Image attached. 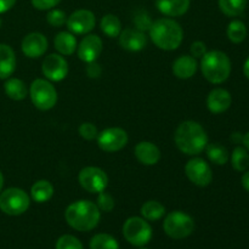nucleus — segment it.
<instances>
[{
  "label": "nucleus",
  "instance_id": "b1692460",
  "mask_svg": "<svg viewBox=\"0 0 249 249\" xmlns=\"http://www.w3.org/2000/svg\"><path fill=\"white\" fill-rule=\"evenodd\" d=\"M4 90L7 97L15 100V101H22L28 95L27 85L24 84L23 80L18 79V78H10V79H7L4 84Z\"/></svg>",
  "mask_w": 249,
  "mask_h": 249
},
{
  "label": "nucleus",
  "instance_id": "2eb2a0df",
  "mask_svg": "<svg viewBox=\"0 0 249 249\" xmlns=\"http://www.w3.org/2000/svg\"><path fill=\"white\" fill-rule=\"evenodd\" d=\"M48 39L39 32H32L27 34L21 44L22 53L29 58H38L48 50Z\"/></svg>",
  "mask_w": 249,
  "mask_h": 249
},
{
  "label": "nucleus",
  "instance_id": "49530a36",
  "mask_svg": "<svg viewBox=\"0 0 249 249\" xmlns=\"http://www.w3.org/2000/svg\"><path fill=\"white\" fill-rule=\"evenodd\" d=\"M1 24H2V21H1V18H0V28H1Z\"/></svg>",
  "mask_w": 249,
  "mask_h": 249
},
{
  "label": "nucleus",
  "instance_id": "ddd939ff",
  "mask_svg": "<svg viewBox=\"0 0 249 249\" xmlns=\"http://www.w3.org/2000/svg\"><path fill=\"white\" fill-rule=\"evenodd\" d=\"M68 31L73 34H88L95 28L96 17L94 12L87 9L75 10L68 16L67 22Z\"/></svg>",
  "mask_w": 249,
  "mask_h": 249
},
{
  "label": "nucleus",
  "instance_id": "c9c22d12",
  "mask_svg": "<svg viewBox=\"0 0 249 249\" xmlns=\"http://www.w3.org/2000/svg\"><path fill=\"white\" fill-rule=\"evenodd\" d=\"M134 23H135L136 29H139V31L145 33V31H150V27L151 24H152V19L150 18L147 12L140 11L139 14L135 15V17H134Z\"/></svg>",
  "mask_w": 249,
  "mask_h": 249
},
{
  "label": "nucleus",
  "instance_id": "0eeeda50",
  "mask_svg": "<svg viewBox=\"0 0 249 249\" xmlns=\"http://www.w3.org/2000/svg\"><path fill=\"white\" fill-rule=\"evenodd\" d=\"M163 229L169 237L174 240H182L194 232L195 221L189 214L181 211H174L165 216Z\"/></svg>",
  "mask_w": 249,
  "mask_h": 249
},
{
  "label": "nucleus",
  "instance_id": "20e7f679",
  "mask_svg": "<svg viewBox=\"0 0 249 249\" xmlns=\"http://www.w3.org/2000/svg\"><path fill=\"white\" fill-rule=\"evenodd\" d=\"M203 77L212 84H221L231 74V61L225 53L219 50L207 51L201 58Z\"/></svg>",
  "mask_w": 249,
  "mask_h": 249
},
{
  "label": "nucleus",
  "instance_id": "4be33fe9",
  "mask_svg": "<svg viewBox=\"0 0 249 249\" xmlns=\"http://www.w3.org/2000/svg\"><path fill=\"white\" fill-rule=\"evenodd\" d=\"M53 46L60 55L71 56L75 53L78 48L77 38L71 32H60L55 36Z\"/></svg>",
  "mask_w": 249,
  "mask_h": 249
},
{
  "label": "nucleus",
  "instance_id": "1a4fd4ad",
  "mask_svg": "<svg viewBox=\"0 0 249 249\" xmlns=\"http://www.w3.org/2000/svg\"><path fill=\"white\" fill-rule=\"evenodd\" d=\"M78 180L83 189L89 194H100L105 191L108 185L106 172L99 167H85L78 175Z\"/></svg>",
  "mask_w": 249,
  "mask_h": 249
},
{
  "label": "nucleus",
  "instance_id": "7ed1b4c3",
  "mask_svg": "<svg viewBox=\"0 0 249 249\" xmlns=\"http://www.w3.org/2000/svg\"><path fill=\"white\" fill-rule=\"evenodd\" d=\"M150 38L160 50H177L184 40L182 27L172 18H158L150 27Z\"/></svg>",
  "mask_w": 249,
  "mask_h": 249
},
{
  "label": "nucleus",
  "instance_id": "4468645a",
  "mask_svg": "<svg viewBox=\"0 0 249 249\" xmlns=\"http://www.w3.org/2000/svg\"><path fill=\"white\" fill-rule=\"evenodd\" d=\"M102 48H104L102 39L96 34H89V36H84L78 45V57L85 63L94 62L101 55Z\"/></svg>",
  "mask_w": 249,
  "mask_h": 249
},
{
  "label": "nucleus",
  "instance_id": "72a5a7b5",
  "mask_svg": "<svg viewBox=\"0 0 249 249\" xmlns=\"http://www.w3.org/2000/svg\"><path fill=\"white\" fill-rule=\"evenodd\" d=\"M56 249H84V247L74 236L63 235L56 242Z\"/></svg>",
  "mask_w": 249,
  "mask_h": 249
},
{
  "label": "nucleus",
  "instance_id": "a878e982",
  "mask_svg": "<svg viewBox=\"0 0 249 249\" xmlns=\"http://www.w3.org/2000/svg\"><path fill=\"white\" fill-rule=\"evenodd\" d=\"M140 213L148 221H157L165 214V207L158 201H147L141 206Z\"/></svg>",
  "mask_w": 249,
  "mask_h": 249
},
{
  "label": "nucleus",
  "instance_id": "39448f33",
  "mask_svg": "<svg viewBox=\"0 0 249 249\" xmlns=\"http://www.w3.org/2000/svg\"><path fill=\"white\" fill-rule=\"evenodd\" d=\"M32 104L40 111H49L57 104V91L48 79L33 80L29 87Z\"/></svg>",
  "mask_w": 249,
  "mask_h": 249
},
{
  "label": "nucleus",
  "instance_id": "37998d69",
  "mask_svg": "<svg viewBox=\"0 0 249 249\" xmlns=\"http://www.w3.org/2000/svg\"><path fill=\"white\" fill-rule=\"evenodd\" d=\"M243 73H245L246 78L249 79V57L246 60L245 65H243Z\"/></svg>",
  "mask_w": 249,
  "mask_h": 249
},
{
  "label": "nucleus",
  "instance_id": "7c9ffc66",
  "mask_svg": "<svg viewBox=\"0 0 249 249\" xmlns=\"http://www.w3.org/2000/svg\"><path fill=\"white\" fill-rule=\"evenodd\" d=\"M90 249H119L118 241L108 233H97L90 241Z\"/></svg>",
  "mask_w": 249,
  "mask_h": 249
},
{
  "label": "nucleus",
  "instance_id": "a211bd4d",
  "mask_svg": "<svg viewBox=\"0 0 249 249\" xmlns=\"http://www.w3.org/2000/svg\"><path fill=\"white\" fill-rule=\"evenodd\" d=\"M136 160L143 165H156L160 160V150L150 141H141L134 148Z\"/></svg>",
  "mask_w": 249,
  "mask_h": 249
},
{
  "label": "nucleus",
  "instance_id": "cd10ccee",
  "mask_svg": "<svg viewBox=\"0 0 249 249\" xmlns=\"http://www.w3.org/2000/svg\"><path fill=\"white\" fill-rule=\"evenodd\" d=\"M248 0H219L221 12L229 17H237L242 14L247 6Z\"/></svg>",
  "mask_w": 249,
  "mask_h": 249
},
{
  "label": "nucleus",
  "instance_id": "a19ab883",
  "mask_svg": "<svg viewBox=\"0 0 249 249\" xmlns=\"http://www.w3.org/2000/svg\"><path fill=\"white\" fill-rule=\"evenodd\" d=\"M241 182H242V186L246 191L249 192V172H246L245 174L242 175V179H241Z\"/></svg>",
  "mask_w": 249,
  "mask_h": 249
},
{
  "label": "nucleus",
  "instance_id": "2f4dec72",
  "mask_svg": "<svg viewBox=\"0 0 249 249\" xmlns=\"http://www.w3.org/2000/svg\"><path fill=\"white\" fill-rule=\"evenodd\" d=\"M67 18L68 16L66 15V12L60 9L49 10L48 15H46V22L50 26L56 27V28H60V27L65 26L66 22H67Z\"/></svg>",
  "mask_w": 249,
  "mask_h": 249
},
{
  "label": "nucleus",
  "instance_id": "4c0bfd02",
  "mask_svg": "<svg viewBox=\"0 0 249 249\" xmlns=\"http://www.w3.org/2000/svg\"><path fill=\"white\" fill-rule=\"evenodd\" d=\"M207 45L206 43L201 40L194 41L191 44V48H190V53H191V56H194L195 58H202L207 53Z\"/></svg>",
  "mask_w": 249,
  "mask_h": 249
},
{
  "label": "nucleus",
  "instance_id": "9b49d317",
  "mask_svg": "<svg viewBox=\"0 0 249 249\" xmlns=\"http://www.w3.org/2000/svg\"><path fill=\"white\" fill-rule=\"evenodd\" d=\"M185 173L190 181L199 187H206L211 185L213 180V172L208 163L199 157L190 160L185 165Z\"/></svg>",
  "mask_w": 249,
  "mask_h": 249
},
{
  "label": "nucleus",
  "instance_id": "ea45409f",
  "mask_svg": "<svg viewBox=\"0 0 249 249\" xmlns=\"http://www.w3.org/2000/svg\"><path fill=\"white\" fill-rule=\"evenodd\" d=\"M16 0H0V14H5L14 7Z\"/></svg>",
  "mask_w": 249,
  "mask_h": 249
},
{
  "label": "nucleus",
  "instance_id": "5701e85b",
  "mask_svg": "<svg viewBox=\"0 0 249 249\" xmlns=\"http://www.w3.org/2000/svg\"><path fill=\"white\" fill-rule=\"evenodd\" d=\"M32 199L36 203H45L53 196V186L49 180H38L31 187Z\"/></svg>",
  "mask_w": 249,
  "mask_h": 249
},
{
  "label": "nucleus",
  "instance_id": "f8f14e48",
  "mask_svg": "<svg viewBox=\"0 0 249 249\" xmlns=\"http://www.w3.org/2000/svg\"><path fill=\"white\" fill-rule=\"evenodd\" d=\"M41 72L50 82H61L68 74V63L60 53H50L44 58Z\"/></svg>",
  "mask_w": 249,
  "mask_h": 249
},
{
  "label": "nucleus",
  "instance_id": "dca6fc26",
  "mask_svg": "<svg viewBox=\"0 0 249 249\" xmlns=\"http://www.w3.org/2000/svg\"><path fill=\"white\" fill-rule=\"evenodd\" d=\"M118 41L122 49L131 51V53H136V51H141L146 48L147 36H145L143 32L139 31V29L126 28L121 32V34L118 36Z\"/></svg>",
  "mask_w": 249,
  "mask_h": 249
},
{
  "label": "nucleus",
  "instance_id": "c756f323",
  "mask_svg": "<svg viewBox=\"0 0 249 249\" xmlns=\"http://www.w3.org/2000/svg\"><path fill=\"white\" fill-rule=\"evenodd\" d=\"M231 164L237 172H246L249 167V153L247 148L237 146L231 155Z\"/></svg>",
  "mask_w": 249,
  "mask_h": 249
},
{
  "label": "nucleus",
  "instance_id": "c03bdc74",
  "mask_svg": "<svg viewBox=\"0 0 249 249\" xmlns=\"http://www.w3.org/2000/svg\"><path fill=\"white\" fill-rule=\"evenodd\" d=\"M242 143L246 146V148H247V151L249 152V131L247 134H245V135H243Z\"/></svg>",
  "mask_w": 249,
  "mask_h": 249
},
{
  "label": "nucleus",
  "instance_id": "9d476101",
  "mask_svg": "<svg viewBox=\"0 0 249 249\" xmlns=\"http://www.w3.org/2000/svg\"><path fill=\"white\" fill-rule=\"evenodd\" d=\"M97 145L105 152H118L128 143V134L124 129L113 126L107 128L97 135Z\"/></svg>",
  "mask_w": 249,
  "mask_h": 249
},
{
  "label": "nucleus",
  "instance_id": "393cba45",
  "mask_svg": "<svg viewBox=\"0 0 249 249\" xmlns=\"http://www.w3.org/2000/svg\"><path fill=\"white\" fill-rule=\"evenodd\" d=\"M100 28H101L102 33L108 38H117L122 32L121 19L113 14L105 15L100 22Z\"/></svg>",
  "mask_w": 249,
  "mask_h": 249
},
{
  "label": "nucleus",
  "instance_id": "412c9836",
  "mask_svg": "<svg viewBox=\"0 0 249 249\" xmlns=\"http://www.w3.org/2000/svg\"><path fill=\"white\" fill-rule=\"evenodd\" d=\"M16 70V56L7 44H0V79H7Z\"/></svg>",
  "mask_w": 249,
  "mask_h": 249
},
{
  "label": "nucleus",
  "instance_id": "de8ad7c7",
  "mask_svg": "<svg viewBox=\"0 0 249 249\" xmlns=\"http://www.w3.org/2000/svg\"><path fill=\"white\" fill-rule=\"evenodd\" d=\"M140 249H147V248H140Z\"/></svg>",
  "mask_w": 249,
  "mask_h": 249
},
{
  "label": "nucleus",
  "instance_id": "6ab92c4d",
  "mask_svg": "<svg viewBox=\"0 0 249 249\" xmlns=\"http://www.w3.org/2000/svg\"><path fill=\"white\" fill-rule=\"evenodd\" d=\"M173 73L179 79H190L196 74L198 70L197 58L191 55H181L173 63Z\"/></svg>",
  "mask_w": 249,
  "mask_h": 249
},
{
  "label": "nucleus",
  "instance_id": "79ce46f5",
  "mask_svg": "<svg viewBox=\"0 0 249 249\" xmlns=\"http://www.w3.org/2000/svg\"><path fill=\"white\" fill-rule=\"evenodd\" d=\"M231 140L236 143H241L243 140V135L241 133H233L232 135H231Z\"/></svg>",
  "mask_w": 249,
  "mask_h": 249
},
{
  "label": "nucleus",
  "instance_id": "f3484780",
  "mask_svg": "<svg viewBox=\"0 0 249 249\" xmlns=\"http://www.w3.org/2000/svg\"><path fill=\"white\" fill-rule=\"evenodd\" d=\"M231 104H232L231 94L223 88L213 89L207 97V107H208L209 112L214 114H220L226 112L230 108Z\"/></svg>",
  "mask_w": 249,
  "mask_h": 249
},
{
  "label": "nucleus",
  "instance_id": "a18cd8bd",
  "mask_svg": "<svg viewBox=\"0 0 249 249\" xmlns=\"http://www.w3.org/2000/svg\"><path fill=\"white\" fill-rule=\"evenodd\" d=\"M2 186H4V177H2V173L0 172V192H1Z\"/></svg>",
  "mask_w": 249,
  "mask_h": 249
},
{
  "label": "nucleus",
  "instance_id": "423d86ee",
  "mask_svg": "<svg viewBox=\"0 0 249 249\" xmlns=\"http://www.w3.org/2000/svg\"><path fill=\"white\" fill-rule=\"evenodd\" d=\"M31 204V199L26 191L18 187H10L0 194V209L2 213L11 216L26 213Z\"/></svg>",
  "mask_w": 249,
  "mask_h": 249
},
{
  "label": "nucleus",
  "instance_id": "f03ea898",
  "mask_svg": "<svg viewBox=\"0 0 249 249\" xmlns=\"http://www.w3.org/2000/svg\"><path fill=\"white\" fill-rule=\"evenodd\" d=\"M101 218V212L96 203L88 199H80L71 203L65 212V219L68 225L80 232L95 229Z\"/></svg>",
  "mask_w": 249,
  "mask_h": 249
},
{
  "label": "nucleus",
  "instance_id": "bb28decb",
  "mask_svg": "<svg viewBox=\"0 0 249 249\" xmlns=\"http://www.w3.org/2000/svg\"><path fill=\"white\" fill-rule=\"evenodd\" d=\"M207 157L216 165H225L229 162V151L220 143H208L206 147Z\"/></svg>",
  "mask_w": 249,
  "mask_h": 249
},
{
  "label": "nucleus",
  "instance_id": "c85d7f7f",
  "mask_svg": "<svg viewBox=\"0 0 249 249\" xmlns=\"http://www.w3.org/2000/svg\"><path fill=\"white\" fill-rule=\"evenodd\" d=\"M226 34H228L229 40L232 41L233 44H240L247 36V27L240 19H233L229 23Z\"/></svg>",
  "mask_w": 249,
  "mask_h": 249
},
{
  "label": "nucleus",
  "instance_id": "e433bc0d",
  "mask_svg": "<svg viewBox=\"0 0 249 249\" xmlns=\"http://www.w3.org/2000/svg\"><path fill=\"white\" fill-rule=\"evenodd\" d=\"M31 1L33 7H36V10L46 11V10H51L57 6L61 0H31Z\"/></svg>",
  "mask_w": 249,
  "mask_h": 249
},
{
  "label": "nucleus",
  "instance_id": "f257e3e1",
  "mask_svg": "<svg viewBox=\"0 0 249 249\" xmlns=\"http://www.w3.org/2000/svg\"><path fill=\"white\" fill-rule=\"evenodd\" d=\"M174 141L179 151L187 156H197L206 150L208 135L203 126L195 121L179 124L174 134Z\"/></svg>",
  "mask_w": 249,
  "mask_h": 249
},
{
  "label": "nucleus",
  "instance_id": "6e6552de",
  "mask_svg": "<svg viewBox=\"0 0 249 249\" xmlns=\"http://www.w3.org/2000/svg\"><path fill=\"white\" fill-rule=\"evenodd\" d=\"M123 236L130 245L135 247H143L152 238V228L146 219L131 216L124 223Z\"/></svg>",
  "mask_w": 249,
  "mask_h": 249
},
{
  "label": "nucleus",
  "instance_id": "473e14b6",
  "mask_svg": "<svg viewBox=\"0 0 249 249\" xmlns=\"http://www.w3.org/2000/svg\"><path fill=\"white\" fill-rule=\"evenodd\" d=\"M96 206L100 209V212L109 213V212L113 211L114 206H116V202H114V198L111 195L107 194L106 191H102L100 194H97Z\"/></svg>",
  "mask_w": 249,
  "mask_h": 249
},
{
  "label": "nucleus",
  "instance_id": "aec40b11",
  "mask_svg": "<svg viewBox=\"0 0 249 249\" xmlns=\"http://www.w3.org/2000/svg\"><path fill=\"white\" fill-rule=\"evenodd\" d=\"M191 0H156V6L160 14L168 17H179L187 12Z\"/></svg>",
  "mask_w": 249,
  "mask_h": 249
},
{
  "label": "nucleus",
  "instance_id": "58836bf2",
  "mask_svg": "<svg viewBox=\"0 0 249 249\" xmlns=\"http://www.w3.org/2000/svg\"><path fill=\"white\" fill-rule=\"evenodd\" d=\"M85 72H87L88 77L95 79V78H99L100 75H101L102 68H101V66L96 62V61H94V62L88 63Z\"/></svg>",
  "mask_w": 249,
  "mask_h": 249
},
{
  "label": "nucleus",
  "instance_id": "f704fd0d",
  "mask_svg": "<svg viewBox=\"0 0 249 249\" xmlns=\"http://www.w3.org/2000/svg\"><path fill=\"white\" fill-rule=\"evenodd\" d=\"M78 131H79V135L87 141L95 140V139L97 138V135H99L97 128L94 125V124L90 123V122H84V123L80 124Z\"/></svg>",
  "mask_w": 249,
  "mask_h": 249
}]
</instances>
